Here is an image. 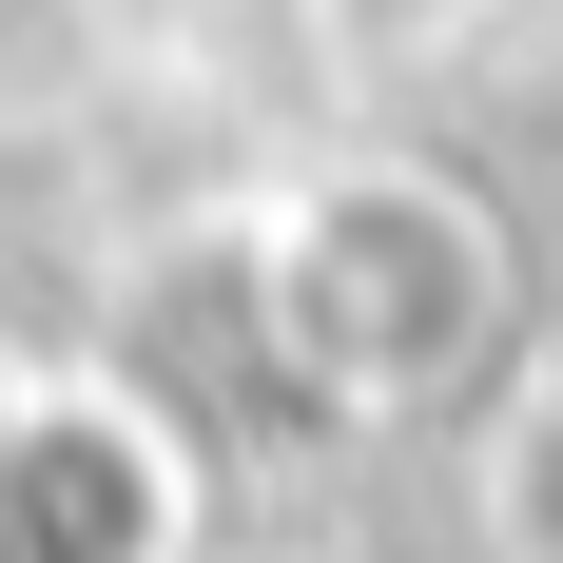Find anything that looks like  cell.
<instances>
[]
</instances>
